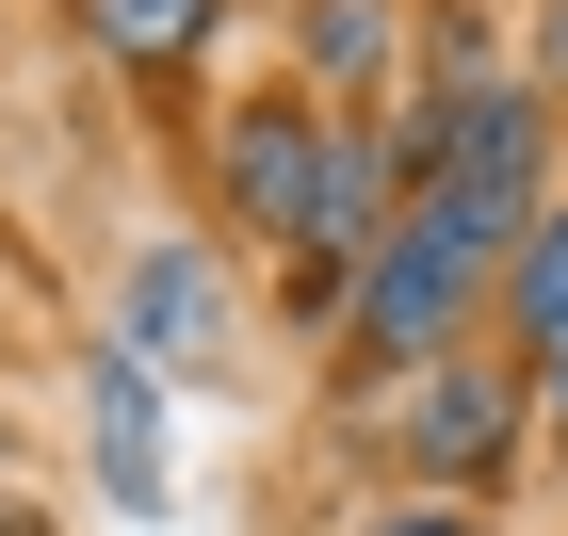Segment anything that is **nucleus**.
Listing matches in <instances>:
<instances>
[{
	"instance_id": "obj_1",
	"label": "nucleus",
	"mask_w": 568,
	"mask_h": 536,
	"mask_svg": "<svg viewBox=\"0 0 568 536\" xmlns=\"http://www.w3.org/2000/svg\"><path fill=\"white\" fill-rule=\"evenodd\" d=\"M504 244H520V227H504V212H471V195H406V212L374 227L357 293H342V310H357V342H374V357H423V374H438V357H455V310L487 293V261H504Z\"/></svg>"
},
{
	"instance_id": "obj_2",
	"label": "nucleus",
	"mask_w": 568,
	"mask_h": 536,
	"mask_svg": "<svg viewBox=\"0 0 568 536\" xmlns=\"http://www.w3.org/2000/svg\"><path fill=\"white\" fill-rule=\"evenodd\" d=\"M390 455L423 472V488H487V472L520 455V374H504V357H438L423 391H406Z\"/></svg>"
},
{
	"instance_id": "obj_3",
	"label": "nucleus",
	"mask_w": 568,
	"mask_h": 536,
	"mask_svg": "<svg viewBox=\"0 0 568 536\" xmlns=\"http://www.w3.org/2000/svg\"><path fill=\"white\" fill-rule=\"evenodd\" d=\"M131 357H179V374H212V357H227V293H212L195 244H163V261L131 276Z\"/></svg>"
},
{
	"instance_id": "obj_4",
	"label": "nucleus",
	"mask_w": 568,
	"mask_h": 536,
	"mask_svg": "<svg viewBox=\"0 0 568 536\" xmlns=\"http://www.w3.org/2000/svg\"><path fill=\"white\" fill-rule=\"evenodd\" d=\"M504 310H520V342L568 374V212H536L520 244H504Z\"/></svg>"
},
{
	"instance_id": "obj_5",
	"label": "nucleus",
	"mask_w": 568,
	"mask_h": 536,
	"mask_svg": "<svg viewBox=\"0 0 568 536\" xmlns=\"http://www.w3.org/2000/svg\"><path fill=\"white\" fill-rule=\"evenodd\" d=\"M98 472H114L131 520H163V439H146V374H131V357L98 374Z\"/></svg>"
},
{
	"instance_id": "obj_6",
	"label": "nucleus",
	"mask_w": 568,
	"mask_h": 536,
	"mask_svg": "<svg viewBox=\"0 0 568 536\" xmlns=\"http://www.w3.org/2000/svg\"><path fill=\"white\" fill-rule=\"evenodd\" d=\"M308 65H325V82H374V65H390V0H308Z\"/></svg>"
},
{
	"instance_id": "obj_7",
	"label": "nucleus",
	"mask_w": 568,
	"mask_h": 536,
	"mask_svg": "<svg viewBox=\"0 0 568 536\" xmlns=\"http://www.w3.org/2000/svg\"><path fill=\"white\" fill-rule=\"evenodd\" d=\"M82 17H98V49H114V65H163V49L212 33V0H82Z\"/></svg>"
},
{
	"instance_id": "obj_8",
	"label": "nucleus",
	"mask_w": 568,
	"mask_h": 536,
	"mask_svg": "<svg viewBox=\"0 0 568 536\" xmlns=\"http://www.w3.org/2000/svg\"><path fill=\"white\" fill-rule=\"evenodd\" d=\"M357 536H471V504H390V520H357Z\"/></svg>"
},
{
	"instance_id": "obj_9",
	"label": "nucleus",
	"mask_w": 568,
	"mask_h": 536,
	"mask_svg": "<svg viewBox=\"0 0 568 536\" xmlns=\"http://www.w3.org/2000/svg\"><path fill=\"white\" fill-rule=\"evenodd\" d=\"M552 439H568V374H552Z\"/></svg>"
}]
</instances>
